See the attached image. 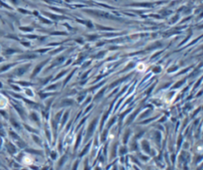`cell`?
Returning <instances> with one entry per match:
<instances>
[{
    "mask_svg": "<svg viewBox=\"0 0 203 170\" xmlns=\"http://www.w3.org/2000/svg\"><path fill=\"white\" fill-rule=\"evenodd\" d=\"M23 161H24L25 163H27V164H30V163H32V161H33V160H32V158H31V157H29V156H25Z\"/></svg>",
    "mask_w": 203,
    "mask_h": 170,
    "instance_id": "cell-1",
    "label": "cell"
}]
</instances>
